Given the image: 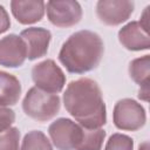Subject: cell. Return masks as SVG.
Here are the masks:
<instances>
[{"mask_svg": "<svg viewBox=\"0 0 150 150\" xmlns=\"http://www.w3.org/2000/svg\"><path fill=\"white\" fill-rule=\"evenodd\" d=\"M27 59V49L23 40L15 34H9L0 40V66L16 68Z\"/></svg>", "mask_w": 150, "mask_h": 150, "instance_id": "obj_9", "label": "cell"}, {"mask_svg": "<svg viewBox=\"0 0 150 150\" xmlns=\"http://www.w3.org/2000/svg\"><path fill=\"white\" fill-rule=\"evenodd\" d=\"M118 40L121 45L129 50L138 52L150 48L149 34L138 21H131L123 26L118 32Z\"/></svg>", "mask_w": 150, "mask_h": 150, "instance_id": "obj_11", "label": "cell"}, {"mask_svg": "<svg viewBox=\"0 0 150 150\" xmlns=\"http://www.w3.org/2000/svg\"><path fill=\"white\" fill-rule=\"evenodd\" d=\"M104 150H134V141L127 135L114 134L109 137Z\"/></svg>", "mask_w": 150, "mask_h": 150, "instance_id": "obj_18", "label": "cell"}, {"mask_svg": "<svg viewBox=\"0 0 150 150\" xmlns=\"http://www.w3.org/2000/svg\"><path fill=\"white\" fill-rule=\"evenodd\" d=\"M130 77L141 87L138 90V98L143 101L149 100V81H150V57L144 55L135 59L129 64Z\"/></svg>", "mask_w": 150, "mask_h": 150, "instance_id": "obj_13", "label": "cell"}, {"mask_svg": "<svg viewBox=\"0 0 150 150\" xmlns=\"http://www.w3.org/2000/svg\"><path fill=\"white\" fill-rule=\"evenodd\" d=\"M105 138V131L98 129H86L83 139L77 150H101L103 141Z\"/></svg>", "mask_w": 150, "mask_h": 150, "instance_id": "obj_16", "label": "cell"}, {"mask_svg": "<svg viewBox=\"0 0 150 150\" xmlns=\"http://www.w3.org/2000/svg\"><path fill=\"white\" fill-rule=\"evenodd\" d=\"M20 150H53V146L42 131L33 130L23 137Z\"/></svg>", "mask_w": 150, "mask_h": 150, "instance_id": "obj_15", "label": "cell"}, {"mask_svg": "<svg viewBox=\"0 0 150 150\" xmlns=\"http://www.w3.org/2000/svg\"><path fill=\"white\" fill-rule=\"evenodd\" d=\"M27 49V59L36 60L47 54L52 34L48 29L42 27L26 28L20 33Z\"/></svg>", "mask_w": 150, "mask_h": 150, "instance_id": "obj_10", "label": "cell"}, {"mask_svg": "<svg viewBox=\"0 0 150 150\" xmlns=\"http://www.w3.org/2000/svg\"><path fill=\"white\" fill-rule=\"evenodd\" d=\"M15 121V114L12 109L0 107V134L8 130Z\"/></svg>", "mask_w": 150, "mask_h": 150, "instance_id": "obj_19", "label": "cell"}, {"mask_svg": "<svg viewBox=\"0 0 150 150\" xmlns=\"http://www.w3.org/2000/svg\"><path fill=\"white\" fill-rule=\"evenodd\" d=\"M11 26V21H9V16L6 12V9L0 5V34L5 33Z\"/></svg>", "mask_w": 150, "mask_h": 150, "instance_id": "obj_20", "label": "cell"}, {"mask_svg": "<svg viewBox=\"0 0 150 150\" xmlns=\"http://www.w3.org/2000/svg\"><path fill=\"white\" fill-rule=\"evenodd\" d=\"M66 110L86 129H98L107 122V110L98 84L88 77L71 81L63 94Z\"/></svg>", "mask_w": 150, "mask_h": 150, "instance_id": "obj_1", "label": "cell"}, {"mask_svg": "<svg viewBox=\"0 0 150 150\" xmlns=\"http://www.w3.org/2000/svg\"><path fill=\"white\" fill-rule=\"evenodd\" d=\"M21 95L20 81L12 74L0 70V107L14 105Z\"/></svg>", "mask_w": 150, "mask_h": 150, "instance_id": "obj_14", "label": "cell"}, {"mask_svg": "<svg viewBox=\"0 0 150 150\" xmlns=\"http://www.w3.org/2000/svg\"><path fill=\"white\" fill-rule=\"evenodd\" d=\"M149 6L148 7H145V9H144V12H143V14H142V16H141V21H138L139 23H141V26L148 32V29H149V21H148V12H149Z\"/></svg>", "mask_w": 150, "mask_h": 150, "instance_id": "obj_21", "label": "cell"}, {"mask_svg": "<svg viewBox=\"0 0 150 150\" xmlns=\"http://www.w3.org/2000/svg\"><path fill=\"white\" fill-rule=\"evenodd\" d=\"M112 118L116 128L121 130L136 131L145 124L146 114L144 108L137 101L123 98L115 104Z\"/></svg>", "mask_w": 150, "mask_h": 150, "instance_id": "obj_5", "label": "cell"}, {"mask_svg": "<svg viewBox=\"0 0 150 150\" xmlns=\"http://www.w3.org/2000/svg\"><path fill=\"white\" fill-rule=\"evenodd\" d=\"M84 130L86 128L80 124L62 117L49 125L48 134L59 150H77L83 139Z\"/></svg>", "mask_w": 150, "mask_h": 150, "instance_id": "obj_4", "label": "cell"}, {"mask_svg": "<svg viewBox=\"0 0 150 150\" xmlns=\"http://www.w3.org/2000/svg\"><path fill=\"white\" fill-rule=\"evenodd\" d=\"M135 4L127 0H100L96 4V14L101 22L117 26L127 21L132 14Z\"/></svg>", "mask_w": 150, "mask_h": 150, "instance_id": "obj_8", "label": "cell"}, {"mask_svg": "<svg viewBox=\"0 0 150 150\" xmlns=\"http://www.w3.org/2000/svg\"><path fill=\"white\" fill-rule=\"evenodd\" d=\"M20 131L18 128H9L0 134V150H19Z\"/></svg>", "mask_w": 150, "mask_h": 150, "instance_id": "obj_17", "label": "cell"}, {"mask_svg": "<svg viewBox=\"0 0 150 150\" xmlns=\"http://www.w3.org/2000/svg\"><path fill=\"white\" fill-rule=\"evenodd\" d=\"M60 107L61 101L57 94H50L36 87L30 88L22 101L25 114L38 122L52 120L60 111Z\"/></svg>", "mask_w": 150, "mask_h": 150, "instance_id": "obj_3", "label": "cell"}, {"mask_svg": "<svg viewBox=\"0 0 150 150\" xmlns=\"http://www.w3.org/2000/svg\"><path fill=\"white\" fill-rule=\"evenodd\" d=\"M104 46L101 36L91 30H79L62 45L59 61L73 74H84L95 69L103 56Z\"/></svg>", "mask_w": 150, "mask_h": 150, "instance_id": "obj_2", "label": "cell"}, {"mask_svg": "<svg viewBox=\"0 0 150 150\" xmlns=\"http://www.w3.org/2000/svg\"><path fill=\"white\" fill-rule=\"evenodd\" d=\"M32 79L36 88L50 94L60 93L66 83V75L53 60H45L35 64L32 69Z\"/></svg>", "mask_w": 150, "mask_h": 150, "instance_id": "obj_6", "label": "cell"}, {"mask_svg": "<svg viewBox=\"0 0 150 150\" xmlns=\"http://www.w3.org/2000/svg\"><path fill=\"white\" fill-rule=\"evenodd\" d=\"M138 150H149V142H143V143L139 145Z\"/></svg>", "mask_w": 150, "mask_h": 150, "instance_id": "obj_22", "label": "cell"}, {"mask_svg": "<svg viewBox=\"0 0 150 150\" xmlns=\"http://www.w3.org/2000/svg\"><path fill=\"white\" fill-rule=\"evenodd\" d=\"M47 8L48 20L56 27L67 28L75 26L82 18V8L77 1L71 0H55L48 1L45 6Z\"/></svg>", "mask_w": 150, "mask_h": 150, "instance_id": "obj_7", "label": "cell"}, {"mask_svg": "<svg viewBox=\"0 0 150 150\" xmlns=\"http://www.w3.org/2000/svg\"><path fill=\"white\" fill-rule=\"evenodd\" d=\"M46 4L43 1L32 0H14L11 1V9L18 22L22 25H30L40 21L43 18Z\"/></svg>", "mask_w": 150, "mask_h": 150, "instance_id": "obj_12", "label": "cell"}]
</instances>
